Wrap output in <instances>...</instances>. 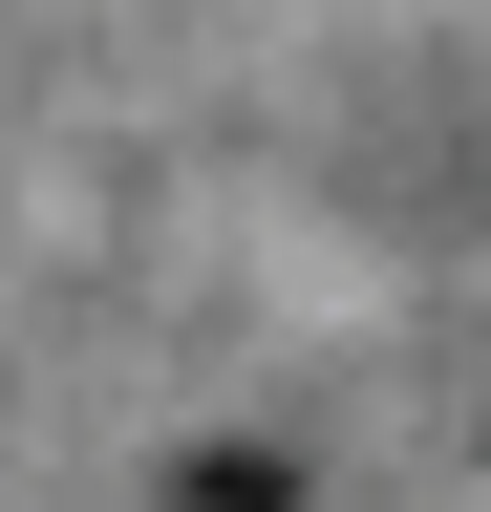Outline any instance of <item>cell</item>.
Segmentation results:
<instances>
[{
  "mask_svg": "<svg viewBox=\"0 0 491 512\" xmlns=\"http://www.w3.org/2000/svg\"><path fill=\"white\" fill-rule=\"evenodd\" d=\"M193 512H299V470H257V448H214V470H193Z\"/></svg>",
  "mask_w": 491,
  "mask_h": 512,
  "instance_id": "6da1fadb",
  "label": "cell"
}]
</instances>
